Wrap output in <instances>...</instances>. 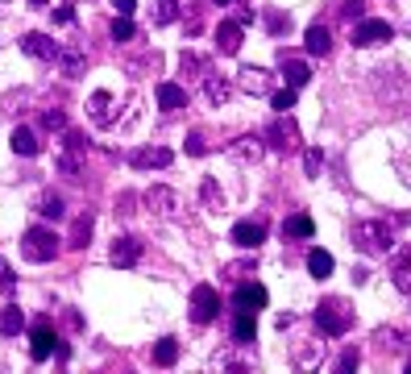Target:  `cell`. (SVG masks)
Here are the masks:
<instances>
[{"label":"cell","mask_w":411,"mask_h":374,"mask_svg":"<svg viewBox=\"0 0 411 374\" xmlns=\"http://www.w3.org/2000/svg\"><path fill=\"white\" fill-rule=\"evenodd\" d=\"M403 224V217L399 221H358L353 224V246L362 249V254H370V258H387L390 249H395V229Z\"/></svg>","instance_id":"obj_1"},{"label":"cell","mask_w":411,"mask_h":374,"mask_svg":"<svg viewBox=\"0 0 411 374\" xmlns=\"http://www.w3.org/2000/svg\"><path fill=\"white\" fill-rule=\"evenodd\" d=\"M316 324H320V333L324 337H345L349 328H353V308L345 303V299H320V308H316Z\"/></svg>","instance_id":"obj_2"},{"label":"cell","mask_w":411,"mask_h":374,"mask_svg":"<svg viewBox=\"0 0 411 374\" xmlns=\"http://www.w3.org/2000/svg\"><path fill=\"white\" fill-rule=\"evenodd\" d=\"M21 258L25 262H54V258H58V237H54V229H46V224L25 229Z\"/></svg>","instance_id":"obj_3"},{"label":"cell","mask_w":411,"mask_h":374,"mask_svg":"<svg viewBox=\"0 0 411 374\" xmlns=\"http://www.w3.org/2000/svg\"><path fill=\"white\" fill-rule=\"evenodd\" d=\"M145 208H150L154 217H162V221H179V217H183V196L162 187V183H154V187L145 192Z\"/></svg>","instance_id":"obj_4"},{"label":"cell","mask_w":411,"mask_h":374,"mask_svg":"<svg viewBox=\"0 0 411 374\" xmlns=\"http://www.w3.org/2000/svg\"><path fill=\"white\" fill-rule=\"evenodd\" d=\"M192 316H195V324H212L220 316V291L212 283H199L192 291Z\"/></svg>","instance_id":"obj_5"},{"label":"cell","mask_w":411,"mask_h":374,"mask_svg":"<svg viewBox=\"0 0 411 374\" xmlns=\"http://www.w3.org/2000/svg\"><path fill=\"white\" fill-rule=\"evenodd\" d=\"M390 38H395V29L387 21H378V17H362L353 25V46H383Z\"/></svg>","instance_id":"obj_6"},{"label":"cell","mask_w":411,"mask_h":374,"mask_svg":"<svg viewBox=\"0 0 411 374\" xmlns=\"http://www.w3.org/2000/svg\"><path fill=\"white\" fill-rule=\"evenodd\" d=\"M266 137H270L274 150H295L299 146V129H295V121H291L287 113H279V117L266 125Z\"/></svg>","instance_id":"obj_7"},{"label":"cell","mask_w":411,"mask_h":374,"mask_svg":"<svg viewBox=\"0 0 411 374\" xmlns=\"http://www.w3.org/2000/svg\"><path fill=\"white\" fill-rule=\"evenodd\" d=\"M266 287H262V283H237V291H233V308H237V312H254V316H258V312H262V308H266Z\"/></svg>","instance_id":"obj_8"},{"label":"cell","mask_w":411,"mask_h":374,"mask_svg":"<svg viewBox=\"0 0 411 374\" xmlns=\"http://www.w3.org/2000/svg\"><path fill=\"white\" fill-rule=\"evenodd\" d=\"M113 108H117V96H113V92H96V96L88 100V117H92L96 125H104V129L121 125V117H117Z\"/></svg>","instance_id":"obj_9"},{"label":"cell","mask_w":411,"mask_h":374,"mask_svg":"<svg viewBox=\"0 0 411 374\" xmlns=\"http://www.w3.org/2000/svg\"><path fill=\"white\" fill-rule=\"evenodd\" d=\"M21 50L29 58H38V63H54V58H58V42H54L50 33H25Z\"/></svg>","instance_id":"obj_10"},{"label":"cell","mask_w":411,"mask_h":374,"mask_svg":"<svg viewBox=\"0 0 411 374\" xmlns=\"http://www.w3.org/2000/svg\"><path fill=\"white\" fill-rule=\"evenodd\" d=\"M270 83H274V75H270L266 67H241V71H237V88L249 92V96H266Z\"/></svg>","instance_id":"obj_11"},{"label":"cell","mask_w":411,"mask_h":374,"mask_svg":"<svg viewBox=\"0 0 411 374\" xmlns=\"http://www.w3.org/2000/svg\"><path fill=\"white\" fill-rule=\"evenodd\" d=\"M54 349H58V337L50 333V321H38L33 324V341H29V358H33V362H46Z\"/></svg>","instance_id":"obj_12"},{"label":"cell","mask_w":411,"mask_h":374,"mask_svg":"<svg viewBox=\"0 0 411 374\" xmlns=\"http://www.w3.org/2000/svg\"><path fill=\"white\" fill-rule=\"evenodd\" d=\"M262 241H266V224H262V221H237V224H233V246L258 249Z\"/></svg>","instance_id":"obj_13"},{"label":"cell","mask_w":411,"mask_h":374,"mask_svg":"<svg viewBox=\"0 0 411 374\" xmlns=\"http://www.w3.org/2000/svg\"><path fill=\"white\" fill-rule=\"evenodd\" d=\"M142 249H145L142 237L125 233V237H117V246H113V262H117V266H137V262H142Z\"/></svg>","instance_id":"obj_14"},{"label":"cell","mask_w":411,"mask_h":374,"mask_svg":"<svg viewBox=\"0 0 411 374\" xmlns=\"http://www.w3.org/2000/svg\"><path fill=\"white\" fill-rule=\"evenodd\" d=\"M241 21H220L217 25V50L220 54H237L241 50Z\"/></svg>","instance_id":"obj_15"},{"label":"cell","mask_w":411,"mask_h":374,"mask_svg":"<svg viewBox=\"0 0 411 374\" xmlns=\"http://www.w3.org/2000/svg\"><path fill=\"white\" fill-rule=\"evenodd\" d=\"M390 283L403 291V296H411V246L399 249V258L390 262Z\"/></svg>","instance_id":"obj_16"},{"label":"cell","mask_w":411,"mask_h":374,"mask_svg":"<svg viewBox=\"0 0 411 374\" xmlns=\"http://www.w3.org/2000/svg\"><path fill=\"white\" fill-rule=\"evenodd\" d=\"M279 67H283V79H287V88H303V83L312 79V71H308V63H299V58H291L287 50L279 54Z\"/></svg>","instance_id":"obj_17"},{"label":"cell","mask_w":411,"mask_h":374,"mask_svg":"<svg viewBox=\"0 0 411 374\" xmlns=\"http://www.w3.org/2000/svg\"><path fill=\"white\" fill-rule=\"evenodd\" d=\"M170 158H175V154H170L167 146H150V150H133L129 162L142 167V171H150V167H170Z\"/></svg>","instance_id":"obj_18"},{"label":"cell","mask_w":411,"mask_h":374,"mask_svg":"<svg viewBox=\"0 0 411 374\" xmlns=\"http://www.w3.org/2000/svg\"><path fill=\"white\" fill-rule=\"evenodd\" d=\"M262 137H258V133H245V137H237V142H233V146H229V154H233V158H241V162H258V158H262Z\"/></svg>","instance_id":"obj_19"},{"label":"cell","mask_w":411,"mask_h":374,"mask_svg":"<svg viewBox=\"0 0 411 374\" xmlns=\"http://www.w3.org/2000/svg\"><path fill=\"white\" fill-rule=\"evenodd\" d=\"M183 104H187V92L179 83H158V108L162 113H179Z\"/></svg>","instance_id":"obj_20"},{"label":"cell","mask_w":411,"mask_h":374,"mask_svg":"<svg viewBox=\"0 0 411 374\" xmlns=\"http://www.w3.org/2000/svg\"><path fill=\"white\" fill-rule=\"evenodd\" d=\"M312 233H316V224H312L308 212H291L287 221H283V237H299V241H308Z\"/></svg>","instance_id":"obj_21"},{"label":"cell","mask_w":411,"mask_h":374,"mask_svg":"<svg viewBox=\"0 0 411 374\" xmlns=\"http://www.w3.org/2000/svg\"><path fill=\"white\" fill-rule=\"evenodd\" d=\"M254 337H258L254 312H237V321H233V346H254Z\"/></svg>","instance_id":"obj_22"},{"label":"cell","mask_w":411,"mask_h":374,"mask_svg":"<svg viewBox=\"0 0 411 374\" xmlns=\"http://www.w3.org/2000/svg\"><path fill=\"white\" fill-rule=\"evenodd\" d=\"M303 46H308V54H328V50H333V33H328L324 25H308Z\"/></svg>","instance_id":"obj_23"},{"label":"cell","mask_w":411,"mask_h":374,"mask_svg":"<svg viewBox=\"0 0 411 374\" xmlns=\"http://www.w3.org/2000/svg\"><path fill=\"white\" fill-rule=\"evenodd\" d=\"M9 146H13V154H21V158H33V154H38V137H33V129L17 125L13 137H9Z\"/></svg>","instance_id":"obj_24"},{"label":"cell","mask_w":411,"mask_h":374,"mask_svg":"<svg viewBox=\"0 0 411 374\" xmlns=\"http://www.w3.org/2000/svg\"><path fill=\"white\" fill-rule=\"evenodd\" d=\"M21 328H25V312L17 303H4V308H0V333H4V337H17Z\"/></svg>","instance_id":"obj_25"},{"label":"cell","mask_w":411,"mask_h":374,"mask_svg":"<svg viewBox=\"0 0 411 374\" xmlns=\"http://www.w3.org/2000/svg\"><path fill=\"white\" fill-rule=\"evenodd\" d=\"M54 63L63 67L67 79H79V75H83V54H79L75 46H58V58H54Z\"/></svg>","instance_id":"obj_26"},{"label":"cell","mask_w":411,"mask_h":374,"mask_svg":"<svg viewBox=\"0 0 411 374\" xmlns=\"http://www.w3.org/2000/svg\"><path fill=\"white\" fill-rule=\"evenodd\" d=\"M204 92H208L212 104H224V100L233 96V83H229V79H220V75H204Z\"/></svg>","instance_id":"obj_27"},{"label":"cell","mask_w":411,"mask_h":374,"mask_svg":"<svg viewBox=\"0 0 411 374\" xmlns=\"http://www.w3.org/2000/svg\"><path fill=\"white\" fill-rule=\"evenodd\" d=\"M333 266H337V262H333L328 249H312V254H308V271H312V279H328Z\"/></svg>","instance_id":"obj_28"},{"label":"cell","mask_w":411,"mask_h":374,"mask_svg":"<svg viewBox=\"0 0 411 374\" xmlns=\"http://www.w3.org/2000/svg\"><path fill=\"white\" fill-rule=\"evenodd\" d=\"M179 362V341L175 337H162L158 346H154V366H175Z\"/></svg>","instance_id":"obj_29"},{"label":"cell","mask_w":411,"mask_h":374,"mask_svg":"<svg viewBox=\"0 0 411 374\" xmlns=\"http://www.w3.org/2000/svg\"><path fill=\"white\" fill-rule=\"evenodd\" d=\"M88 237H92V217H79V221H75V229H71V237H67V246H71V249H83V246H88Z\"/></svg>","instance_id":"obj_30"},{"label":"cell","mask_w":411,"mask_h":374,"mask_svg":"<svg viewBox=\"0 0 411 374\" xmlns=\"http://www.w3.org/2000/svg\"><path fill=\"white\" fill-rule=\"evenodd\" d=\"M179 17V0H158L154 4V25H170Z\"/></svg>","instance_id":"obj_31"},{"label":"cell","mask_w":411,"mask_h":374,"mask_svg":"<svg viewBox=\"0 0 411 374\" xmlns=\"http://www.w3.org/2000/svg\"><path fill=\"white\" fill-rule=\"evenodd\" d=\"M38 212L50 217V221H58V217H63V199L58 196H38Z\"/></svg>","instance_id":"obj_32"},{"label":"cell","mask_w":411,"mask_h":374,"mask_svg":"<svg viewBox=\"0 0 411 374\" xmlns=\"http://www.w3.org/2000/svg\"><path fill=\"white\" fill-rule=\"evenodd\" d=\"M204 204H208V212H220L224 208V199L217 192V179H204Z\"/></svg>","instance_id":"obj_33"},{"label":"cell","mask_w":411,"mask_h":374,"mask_svg":"<svg viewBox=\"0 0 411 374\" xmlns=\"http://www.w3.org/2000/svg\"><path fill=\"white\" fill-rule=\"evenodd\" d=\"M42 129H50V133L67 129V117H63V108H46V113H42Z\"/></svg>","instance_id":"obj_34"},{"label":"cell","mask_w":411,"mask_h":374,"mask_svg":"<svg viewBox=\"0 0 411 374\" xmlns=\"http://www.w3.org/2000/svg\"><path fill=\"white\" fill-rule=\"evenodd\" d=\"M0 291H4V296H13V291H17V274H13V266H9L4 258H0Z\"/></svg>","instance_id":"obj_35"},{"label":"cell","mask_w":411,"mask_h":374,"mask_svg":"<svg viewBox=\"0 0 411 374\" xmlns=\"http://www.w3.org/2000/svg\"><path fill=\"white\" fill-rule=\"evenodd\" d=\"M129 38H133V21L117 13V21H113V42H129Z\"/></svg>","instance_id":"obj_36"},{"label":"cell","mask_w":411,"mask_h":374,"mask_svg":"<svg viewBox=\"0 0 411 374\" xmlns=\"http://www.w3.org/2000/svg\"><path fill=\"white\" fill-rule=\"evenodd\" d=\"M340 17H345L349 25H353V21H362V17H365V0H349V4L340 9Z\"/></svg>","instance_id":"obj_37"},{"label":"cell","mask_w":411,"mask_h":374,"mask_svg":"<svg viewBox=\"0 0 411 374\" xmlns=\"http://www.w3.org/2000/svg\"><path fill=\"white\" fill-rule=\"evenodd\" d=\"M274 108H279V113H291V108H295V88H283V92H274Z\"/></svg>","instance_id":"obj_38"},{"label":"cell","mask_w":411,"mask_h":374,"mask_svg":"<svg viewBox=\"0 0 411 374\" xmlns=\"http://www.w3.org/2000/svg\"><path fill=\"white\" fill-rule=\"evenodd\" d=\"M287 25H291V17H283V13H266V29H270V33H283Z\"/></svg>","instance_id":"obj_39"},{"label":"cell","mask_w":411,"mask_h":374,"mask_svg":"<svg viewBox=\"0 0 411 374\" xmlns=\"http://www.w3.org/2000/svg\"><path fill=\"white\" fill-rule=\"evenodd\" d=\"M337 370H340V374H345V370H358V349H345V353H340Z\"/></svg>","instance_id":"obj_40"},{"label":"cell","mask_w":411,"mask_h":374,"mask_svg":"<svg viewBox=\"0 0 411 374\" xmlns=\"http://www.w3.org/2000/svg\"><path fill=\"white\" fill-rule=\"evenodd\" d=\"M179 67H183V75H187V71H204V58H199V54H183Z\"/></svg>","instance_id":"obj_41"},{"label":"cell","mask_w":411,"mask_h":374,"mask_svg":"<svg viewBox=\"0 0 411 374\" xmlns=\"http://www.w3.org/2000/svg\"><path fill=\"white\" fill-rule=\"evenodd\" d=\"M245 271H254V262H233V266H224V279H241Z\"/></svg>","instance_id":"obj_42"},{"label":"cell","mask_w":411,"mask_h":374,"mask_svg":"<svg viewBox=\"0 0 411 374\" xmlns=\"http://www.w3.org/2000/svg\"><path fill=\"white\" fill-rule=\"evenodd\" d=\"M204 133H192V137H187V154H204Z\"/></svg>","instance_id":"obj_43"},{"label":"cell","mask_w":411,"mask_h":374,"mask_svg":"<svg viewBox=\"0 0 411 374\" xmlns=\"http://www.w3.org/2000/svg\"><path fill=\"white\" fill-rule=\"evenodd\" d=\"M58 171H63V175H75V171H79V162H75L71 154H63V158H58Z\"/></svg>","instance_id":"obj_44"},{"label":"cell","mask_w":411,"mask_h":374,"mask_svg":"<svg viewBox=\"0 0 411 374\" xmlns=\"http://www.w3.org/2000/svg\"><path fill=\"white\" fill-rule=\"evenodd\" d=\"M303 167H308V175L320 171V150H308V158H303Z\"/></svg>","instance_id":"obj_45"},{"label":"cell","mask_w":411,"mask_h":374,"mask_svg":"<svg viewBox=\"0 0 411 374\" xmlns=\"http://www.w3.org/2000/svg\"><path fill=\"white\" fill-rule=\"evenodd\" d=\"M133 212V196H117V217H129Z\"/></svg>","instance_id":"obj_46"},{"label":"cell","mask_w":411,"mask_h":374,"mask_svg":"<svg viewBox=\"0 0 411 374\" xmlns=\"http://www.w3.org/2000/svg\"><path fill=\"white\" fill-rule=\"evenodd\" d=\"M399 175H403V183L411 187V154H403V158H399Z\"/></svg>","instance_id":"obj_47"},{"label":"cell","mask_w":411,"mask_h":374,"mask_svg":"<svg viewBox=\"0 0 411 374\" xmlns=\"http://www.w3.org/2000/svg\"><path fill=\"white\" fill-rule=\"evenodd\" d=\"M117 9H121V17H133V9H137V0H117Z\"/></svg>","instance_id":"obj_48"},{"label":"cell","mask_w":411,"mask_h":374,"mask_svg":"<svg viewBox=\"0 0 411 374\" xmlns=\"http://www.w3.org/2000/svg\"><path fill=\"white\" fill-rule=\"evenodd\" d=\"M54 21L67 25V21H75V13H71V9H54Z\"/></svg>","instance_id":"obj_49"},{"label":"cell","mask_w":411,"mask_h":374,"mask_svg":"<svg viewBox=\"0 0 411 374\" xmlns=\"http://www.w3.org/2000/svg\"><path fill=\"white\" fill-rule=\"evenodd\" d=\"M67 150H83V137H79V133H67Z\"/></svg>","instance_id":"obj_50"},{"label":"cell","mask_w":411,"mask_h":374,"mask_svg":"<svg viewBox=\"0 0 411 374\" xmlns=\"http://www.w3.org/2000/svg\"><path fill=\"white\" fill-rule=\"evenodd\" d=\"M29 4H33V9H46L50 0H29Z\"/></svg>","instance_id":"obj_51"},{"label":"cell","mask_w":411,"mask_h":374,"mask_svg":"<svg viewBox=\"0 0 411 374\" xmlns=\"http://www.w3.org/2000/svg\"><path fill=\"white\" fill-rule=\"evenodd\" d=\"M217 4H229V0H217Z\"/></svg>","instance_id":"obj_52"}]
</instances>
